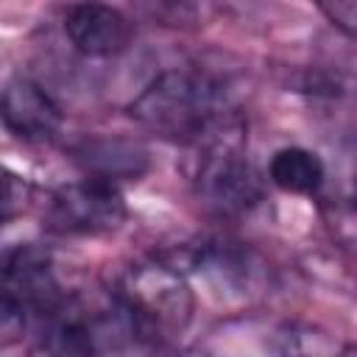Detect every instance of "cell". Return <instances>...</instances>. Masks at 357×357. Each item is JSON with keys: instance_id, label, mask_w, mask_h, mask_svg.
I'll return each mask as SVG.
<instances>
[{"instance_id": "obj_8", "label": "cell", "mask_w": 357, "mask_h": 357, "mask_svg": "<svg viewBox=\"0 0 357 357\" xmlns=\"http://www.w3.org/2000/svg\"><path fill=\"white\" fill-rule=\"evenodd\" d=\"M324 162L318 153L290 145V148H279L271 156L268 165V178L293 195H312L321 184H324Z\"/></svg>"}, {"instance_id": "obj_9", "label": "cell", "mask_w": 357, "mask_h": 357, "mask_svg": "<svg viewBox=\"0 0 357 357\" xmlns=\"http://www.w3.org/2000/svg\"><path fill=\"white\" fill-rule=\"evenodd\" d=\"M84 162L92 170V176L117 178V176H139L145 170V151L123 142H103L89 145L84 151Z\"/></svg>"}, {"instance_id": "obj_4", "label": "cell", "mask_w": 357, "mask_h": 357, "mask_svg": "<svg viewBox=\"0 0 357 357\" xmlns=\"http://www.w3.org/2000/svg\"><path fill=\"white\" fill-rule=\"evenodd\" d=\"M126 220L123 192L112 178L89 176L50 195L47 226L59 234H103Z\"/></svg>"}, {"instance_id": "obj_2", "label": "cell", "mask_w": 357, "mask_h": 357, "mask_svg": "<svg viewBox=\"0 0 357 357\" xmlns=\"http://www.w3.org/2000/svg\"><path fill=\"white\" fill-rule=\"evenodd\" d=\"M112 293L126 307L145 346H156L184 332L195 307L184 273L165 262H139L128 268Z\"/></svg>"}, {"instance_id": "obj_1", "label": "cell", "mask_w": 357, "mask_h": 357, "mask_svg": "<svg viewBox=\"0 0 357 357\" xmlns=\"http://www.w3.org/2000/svg\"><path fill=\"white\" fill-rule=\"evenodd\" d=\"M128 114L145 131L181 145H206L240 128L223 86L198 70L159 73L131 103Z\"/></svg>"}, {"instance_id": "obj_5", "label": "cell", "mask_w": 357, "mask_h": 357, "mask_svg": "<svg viewBox=\"0 0 357 357\" xmlns=\"http://www.w3.org/2000/svg\"><path fill=\"white\" fill-rule=\"evenodd\" d=\"M198 167V192L220 212H240L259 201L262 184L257 170L240 153V128L226 131L223 137L201 145Z\"/></svg>"}, {"instance_id": "obj_10", "label": "cell", "mask_w": 357, "mask_h": 357, "mask_svg": "<svg viewBox=\"0 0 357 357\" xmlns=\"http://www.w3.org/2000/svg\"><path fill=\"white\" fill-rule=\"evenodd\" d=\"M142 8L156 17V20H165L170 25H178L181 20L190 17V8H187V0H139Z\"/></svg>"}, {"instance_id": "obj_6", "label": "cell", "mask_w": 357, "mask_h": 357, "mask_svg": "<svg viewBox=\"0 0 357 357\" xmlns=\"http://www.w3.org/2000/svg\"><path fill=\"white\" fill-rule=\"evenodd\" d=\"M64 33L70 45L86 59H112L120 56L131 39V20L106 3H78L64 17Z\"/></svg>"}, {"instance_id": "obj_7", "label": "cell", "mask_w": 357, "mask_h": 357, "mask_svg": "<svg viewBox=\"0 0 357 357\" xmlns=\"http://www.w3.org/2000/svg\"><path fill=\"white\" fill-rule=\"evenodd\" d=\"M3 123L25 142H47L61 128V109L39 84L20 75L3 89Z\"/></svg>"}, {"instance_id": "obj_3", "label": "cell", "mask_w": 357, "mask_h": 357, "mask_svg": "<svg viewBox=\"0 0 357 357\" xmlns=\"http://www.w3.org/2000/svg\"><path fill=\"white\" fill-rule=\"evenodd\" d=\"M61 298L64 293L53 276L50 259L42 251L20 245L6 257L0 304V329L6 340L36 326L50 310L61 304Z\"/></svg>"}]
</instances>
